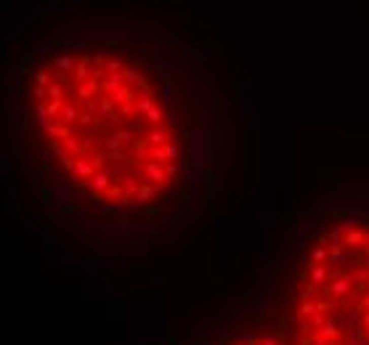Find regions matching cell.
I'll list each match as a JSON object with an SVG mask.
<instances>
[{"label":"cell","instance_id":"6da1fadb","mask_svg":"<svg viewBox=\"0 0 369 345\" xmlns=\"http://www.w3.org/2000/svg\"><path fill=\"white\" fill-rule=\"evenodd\" d=\"M29 114L53 168L88 202L136 210L178 183L176 114L154 75L112 45L45 53L29 80Z\"/></svg>","mask_w":369,"mask_h":345},{"label":"cell","instance_id":"7a4b0ae2","mask_svg":"<svg viewBox=\"0 0 369 345\" xmlns=\"http://www.w3.org/2000/svg\"><path fill=\"white\" fill-rule=\"evenodd\" d=\"M292 345H369V205H338L308 231L292 281Z\"/></svg>","mask_w":369,"mask_h":345},{"label":"cell","instance_id":"3957f363","mask_svg":"<svg viewBox=\"0 0 369 345\" xmlns=\"http://www.w3.org/2000/svg\"><path fill=\"white\" fill-rule=\"evenodd\" d=\"M221 345H290V342L274 337L269 332H245V335H234V337L223 340Z\"/></svg>","mask_w":369,"mask_h":345}]
</instances>
